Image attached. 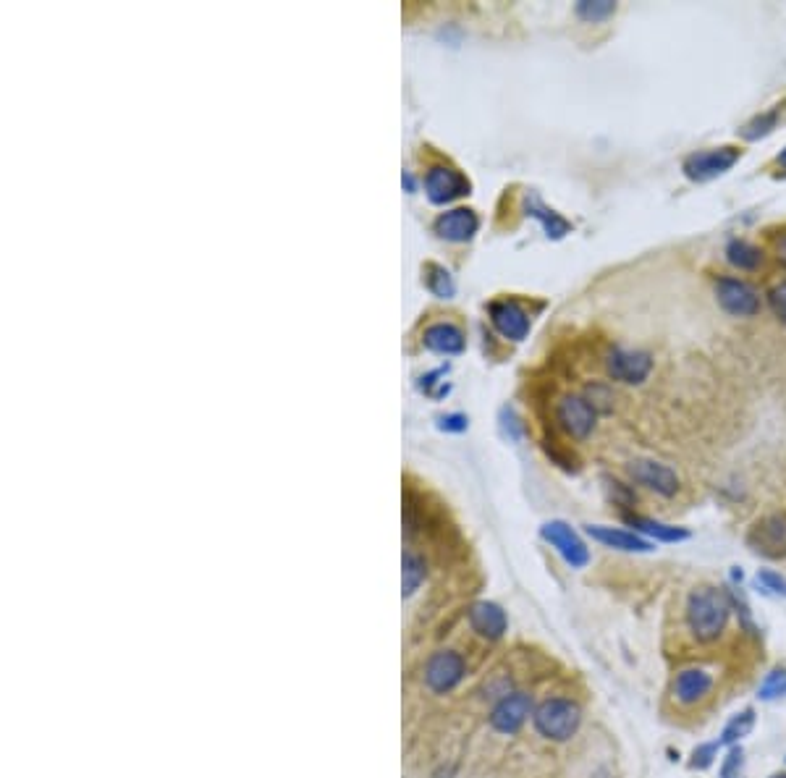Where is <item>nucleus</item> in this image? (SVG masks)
<instances>
[{
  "label": "nucleus",
  "instance_id": "obj_36",
  "mask_svg": "<svg viewBox=\"0 0 786 778\" xmlns=\"http://www.w3.org/2000/svg\"><path fill=\"white\" fill-rule=\"evenodd\" d=\"M776 163H779V166H781V168H786V150H784V152H781L779 158H776Z\"/></svg>",
  "mask_w": 786,
  "mask_h": 778
},
{
  "label": "nucleus",
  "instance_id": "obj_21",
  "mask_svg": "<svg viewBox=\"0 0 786 778\" xmlns=\"http://www.w3.org/2000/svg\"><path fill=\"white\" fill-rule=\"evenodd\" d=\"M425 577H428L425 558L417 551H412V548H407V551H404V595L412 598V595L420 590L422 582H425Z\"/></svg>",
  "mask_w": 786,
  "mask_h": 778
},
{
  "label": "nucleus",
  "instance_id": "obj_7",
  "mask_svg": "<svg viewBox=\"0 0 786 778\" xmlns=\"http://www.w3.org/2000/svg\"><path fill=\"white\" fill-rule=\"evenodd\" d=\"M716 297L718 304H721L729 315L752 317L760 312L758 291L752 289L750 283L739 281V278H718Z\"/></svg>",
  "mask_w": 786,
  "mask_h": 778
},
{
  "label": "nucleus",
  "instance_id": "obj_12",
  "mask_svg": "<svg viewBox=\"0 0 786 778\" xmlns=\"http://www.w3.org/2000/svg\"><path fill=\"white\" fill-rule=\"evenodd\" d=\"M629 475L632 480L645 485V488L655 490L658 496H676L679 493V477H676L674 469H669L666 464H658L653 459H637V462L629 464Z\"/></svg>",
  "mask_w": 786,
  "mask_h": 778
},
{
  "label": "nucleus",
  "instance_id": "obj_22",
  "mask_svg": "<svg viewBox=\"0 0 786 778\" xmlns=\"http://www.w3.org/2000/svg\"><path fill=\"white\" fill-rule=\"evenodd\" d=\"M726 260L739 270H755L760 262H763V252H760L755 244H750V241L734 239L729 247H726Z\"/></svg>",
  "mask_w": 786,
  "mask_h": 778
},
{
  "label": "nucleus",
  "instance_id": "obj_23",
  "mask_svg": "<svg viewBox=\"0 0 786 778\" xmlns=\"http://www.w3.org/2000/svg\"><path fill=\"white\" fill-rule=\"evenodd\" d=\"M752 726H755V710H742V713H737V716L726 723L724 734H721V744H731V747H734L739 739H745L747 734H750Z\"/></svg>",
  "mask_w": 786,
  "mask_h": 778
},
{
  "label": "nucleus",
  "instance_id": "obj_9",
  "mask_svg": "<svg viewBox=\"0 0 786 778\" xmlns=\"http://www.w3.org/2000/svg\"><path fill=\"white\" fill-rule=\"evenodd\" d=\"M425 192H428V200L433 205H446V202H454L469 194V181L456 168L435 166L425 176Z\"/></svg>",
  "mask_w": 786,
  "mask_h": 778
},
{
  "label": "nucleus",
  "instance_id": "obj_19",
  "mask_svg": "<svg viewBox=\"0 0 786 778\" xmlns=\"http://www.w3.org/2000/svg\"><path fill=\"white\" fill-rule=\"evenodd\" d=\"M624 519H627L632 527H637L642 535H650V538L663 540V543H679V540L690 538V532L687 530H679V527H671V524H663V522H655V519L640 517V514H624Z\"/></svg>",
  "mask_w": 786,
  "mask_h": 778
},
{
  "label": "nucleus",
  "instance_id": "obj_29",
  "mask_svg": "<svg viewBox=\"0 0 786 778\" xmlns=\"http://www.w3.org/2000/svg\"><path fill=\"white\" fill-rule=\"evenodd\" d=\"M742 771H745V752L742 747H731L721 765V778H742Z\"/></svg>",
  "mask_w": 786,
  "mask_h": 778
},
{
  "label": "nucleus",
  "instance_id": "obj_14",
  "mask_svg": "<svg viewBox=\"0 0 786 778\" xmlns=\"http://www.w3.org/2000/svg\"><path fill=\"white\" fill-rule=\"evenodd\" d=\"M543 538L556 548V551L564 556V561L574 569H580L590 561V553H587V545L582 543L580 535L564 522H548L543 527Z\"/></svg>",
  "mask_w": 786,
  "mask_h": 778
},
{
  "label": "nucleus",
  "instance_id": "obj_33",
  "mask_svg": "<svg viewBox=\"0 0 786 778\" xmlns=\"http://www.w3.org/2000/svg\"><path fill=\"white\" fill-rule=\"evenodd\" d=\"M608 490H611V498H614V501L619 503V506H632V503H635V493L624 488L621 482L608 480Z\"/></svg>",
  "mask_w": 786,
  "mask_h": 778
},
{
  "label": "nucleus",
  "instance_id": "obj_2",
  "mask_svg": "<svg viewBox=\"0 0 786 778\" xmlns=\"http://www.w3.org/2000/svg\"><path fill=\"white\" fill-rule=\"evenodd\" d=\"M532 726L548 742H569L582 726V708L569 697H551L532 710Z\"/></svg>",
  "mask_w": 786,
  "mask_h": 778
},
{
  "label": "nucleus",
  "instance_id": "obj_17",
  "mask_svg": "<svg viewBox=\"0 0 786 778\" xmlns=\"http://www.w3.org/2000/svg\"><path fill=\"white\" fill-rule=\"evenodd\" d=\"M587 532L593 535L598 543L608 545V548H616V551H627V553H648L653 551V545L648 543L645 538L635 535V532L627 530H616V527H587Z\"/></svg>",
  "mask_w": 786,
  "mask_h": 778
},
{
  "label": "nucleus",
  "instance_id": "obj_10",
  "mask_svg": "<svg viewBox=\"0 0 786 778\" xmlns=\"http://www.w3.org/2000/svg\"><path fill=\"white\" fill-rule=\"evenodd\" d=\"M711 689H713V674L697 666L679 671V674L674 676V682H671V695H674L676 703L684 705V708H692V705L703 703L705 697L711 695Z\"/></svg>",
  "mask_w": 786,
  "mask_h": 778
},
{
  "label": "nucleus",
  "instance_id": "obj_25",
  "mask_svg": "<svg viewBox=\"0 0 786 778\" xmlns=\"http://www.w3.org/2000/svg\"><path fill=\"white\" fill-rule=\"evenodd\" d=\"M779 116L781 111L779 108H773V111L763 113V116H755L750 121V124L742 129V137L745 139H760V137H768L773 129H776V124H779Z\"/></svg>",
  "mask_w": 786,
  "mask_h": 778
},
{
  "label": "nucleus",
  "instance_id": "obj_32",
  "mask_svg": "<svg viewBox=\"0 0 786 778\" xmlns=\"http://www.w3.org/2000/svg\"><path fill=\"white\" fill-rule=\"evenodd\" d=\"M758 582H760V585H766V590H771V593L786 595V579L781 577V574L760 572L758 574Z\"/></svg>",
  "mask_w": 786,
  "mask_h": 778
},
{
  "label": "nucleus",
  "instance_id": "obj_3",
  "mask_svg": "<svg viewBox=\"0 0 786 778\" xmlns=\"http://www.w3.org/2000/svg\"><path fill=\"white\" fill-rule=\"evenodd\" d=\"M467 676V661L456 650H435L422 666V687L430 695H451Z\"/></svg>",
  "mask_w": 786,
  "mask_h": 778
},
{
  "label": "nucleus",
  "instance_id": "obj_5",
  "mask_svg": "<svg viewBox=\"0 0 786 778\" xmlns=\"http://www.w3.org/2000/svg\"><path fill=\"white\" fill-rule=\"evenodd\" d=\"M747 543L755 553L763 556L779 558L786 553V511H776L768 514L760 522H755V527L747 535Z\"/></svg>",
  "mask_w": 786,
  "mask_h": 778
},
{
  "label": "nucleus",
  "instance_id": "obj_37",
  "mask_svg": "<svg viewBox=\"0 0 786 778\" xmlns=\"http://www.w3.org/2000/svg\"><path fill=\"white\" fill-rule=\"evenodd\" d=\"M768 778H786V773H773V776H768Z\"/></svg>",
  "mask_w": 786,
  "mask_h": 778
},
{
  "label": "nucleus",
  "instance_id": "obj_15",
  "mask_svg": "<svg viewBox=\"0 0 786 778\" xmlns=\"http://www.w3.org/2000/svg\"><path fill=\"white\" fill-rule=\"evenodd\" d=\"M477 228H480V221H477L475 210H469V207H456V210L443 213L435 221V234L446 241H454V244L472 239L477 234Z\"/></svg>",
  "mask_w": 786,
  "mask_h": 778
},
{
  "label": "nucleus",
  "instance_id": "obj_35",
  "mask_svg": "<svg viewBox=\"0 0 786 778\" xmlns=\"http://www.w3.org/2000/svg\"><path fill=\"white\" fill-rule=\"evenodd\" d=\"M776 260L781 262V268H786V234L776 239Z\"/></svg>",
  "mask_w": 786,
  "mask_h": 778
},
{
  "label": "nucleus",
  "instance_id": "obj_8",
  "mask_svg": "<svg viewBox=\"0 0 786 778\" xmlns=\"http://www.w3.org/2000/svg\"><path fill=\"white\" fill-rule=\"evenodd\" d=\"M595 417H598V412L590 407V401L585 396H577V393L564 396L556 407V420L572 438H587L593 433Z\"/></svg>",
  "mask_w": 786,
  "mask_h": 778
},
{
  "label": "nucleus",
  "instance_id": "obj_28",
  "mask_svg": "<svg viewBox=\"0 0 786 778\" xmlns=\"http://www.w3.org/2000/svg\"><path fill=\"white\" fill-rule=\"evenodd\" d=\"M614 11L616 6L611 0H582L580 6H577V14L587 21H603L614 14Z\"/></svg>",
  "mask_w": 786,
  "mask_h": 778
},
{
  "label": "nucleus",
  "instance_id": "obj_6",
  "mask_svg": "<svg viewBox=\"0 0 786 778\" xmlns=\"http://www.w3.org/2000/svg\"><path fill=\"white\" fill-rule=\"evenodd\" d=\"M742 152L737 147H716V150H703L695 152L690 158L684 160V173L692 181H711L721 173L729 171L734 163L739 160Z\"/></svg>",
  "mask_w": 786,
  "mask_h": 778
},
{
  "label": "nucleus",
  "instance_id": "obj_1",
  "mask_svg": "<svg viewBox=\"0 0 786 778\" xmlns=\"http://www.w3.org/2000/svg\"><path fill=\"white\" fill-rule=\"evenodd\" d=\"M734 611V600L718 587H695L687 598L684 619L687 629L700 645H713L724 637L729 616Z\"/></svg>",
  "mask_w": 786,
  "mask_h": 778
},
{
  "label": "nucleus",
  "instance_id": "obj_27",
  "mask_svg": "<svg viewBox=\"0 0 786 778\" xmlns=\"http://www.w3.org/2000/svg\"><path fill=\"white\" fill-rule=\"evenodd\" d=\"M585 399L590 401V407H593L598 414H608L611 409H614V393H611V388L608 386H603V383L587 386Z\"/></svg>",
  "mask_w": 786,
  "mask_h": 778
},
{
  "label": "nucleus",
  "instance_id": "obj_24",
  "mask_svg": "<svg viewBox=\"0 0 786 778\" xmlns=\"http://www.w3.org/2000/svg\"><path fill=\"white\" fill-rule=\"evenodd\" d=\"M428 289L441 299L454 297L456 286L449 270L441 268V265H428Z\"/></svg>",
  "mask_w": 786,
  "mask_h": 778
},
{
  "label": "nucleus",
  "instance_id": "obj_18",
  "mask_svg": "<svg viewBox=\"0 0 786 778\" xmlns=\"http://www.w3.org/2000/svg\"><path fill=\"white\" fill-rule=\"evenodd\" d=\"M422 344L428 346L430 352L438 354H459L464 349L462 331L451 323H435L428 331L422 333Z\"/></svg>",
  "mask_w": 786,
  "mask_h": 778
},
{
  "label": "nucleus",
  "instance_id": "obj_26",
  "mask_svg": "<svg viewBox=\"0 0 786 778\" xmlns=\"http://www.w3.org/2000/svg\"><path fill=\"white\" fill-rule=\"evenodd\" d=\"M786 697V668H773L766 676V682L760 684V700H781Z\"/></svg>",
  "mask_w": 786,
  "mask_h": 778
},
{
  "label": "nucleus",
  "instance_id": "obj_16",
  "mask_svg": "<svg viewBox=\"0 0 786 778\" xmlns=\"http://www.w3.org/2000/svg\"><path fill=\"white\" fill-rule=\"evenodd\" d=\"M469 627L472 632L485 637L488 642H496L504 637L506 632V613L496 606V603H475V606L467 611Z\"/></svg>",
  "mask_w": 786,
  "mask_h": 778
},
{
  "label": "nucleus",
  "instance_id": "obj_13",
  "mask_svg": "<svg viewBox=\"0 0 786 778\" xmlns=\"http://www.w3.org/2000/svg\"><path fill=\"white\" fill-rule=\"evenodd\" d=\"M608 375L621 383H642L653 370V359L648 352H632V349H614L608 357Z\"/></svg>",
  "mask_w": 786,
  "mask_h": 778
},
{
  "label": "nucleus",
  "instance_id": "obj_11",
  "mask_svg": "<svg viewBox=\"0 0 786 778\" xmlns=\"http://www.w3.org/2000/svg\"><path fill=\"white\" fill-rule=\"evenodd\" d=\"M488 315L493 328L504 338H509V341H524L527 333H530V317H527V312H524L517 302H511V299L490 302Z\"/></svg>",
  "mask_w": 786,
  "mask_h": 778
},
{
  "label": "nucleus",
  "instance_id": "obj_30",
  "mask_svg": "<svg viewBox=\"0 0 786 778\" xmlns=\"http://www.w3.org/2000/svg\"><path fill=\"white\" fill-rule=\"evenodd\" d=\"M768 304H771L773 315L779 317L781 323H786V281L776 283V286L768 291Z\"/></svg>",
  "mask_w": 786,
  "mask_h": 778
},
{
  "label": "nucleus",
  "instance_id": "obj_4",
  "mask_svg": "<svg viewBox=\"0 0 786 778\" xmlns=\"http://www.w3.org/2000/svg\"><path fill=\"white\" fill-rule=\"evenodd\" d=\"M530 716H532V697L527 695V692H522V689H514L511 695L504 697V700L493 703V708H490L488 713V723L496 734H506V737H511V734H517V731L522 729L524 721H527Z\"/></svg>",
  "mask_w": 786,
  "mask_h": 778
},
{
  "label": "nucleus",
  "instance_id": "obj_20",
  "mask_svg": "<svg viewBox=\"0 0 786 778\" xmlns=\"http://www.w3.org/2000/svg\"><path fill=\"white\" fill-rule=\"evenodd\" d=\"M527 215L538 218V221L545 226V234L551 236V239H561V236L569 234V228H572L569 223L564 221V218H561V215H556L553 210H548V207H545L538 197H530V200H527Z\"/></svg>",
  "mask_w": 786,
  "mask_h": 778
},
{
  "label": "nucleus",
  "instance_id": "obj_34",
  "mask_svg": "<svg viewBox=\"0 0 786 778\" xmlns=\"http://www.w3.org/2000/svg\"><path fill=\"white\" fill-rule=\"evenodd\" d=\"M441 427H443V430H454V433H459V430H464V427H467V417H462V414H451V417H443Z\"/></svg>",
  "mask_w": 786,
  "mask_h": 778
},
{
  "label": "nucleus",
  "instance_id": "obj_31",
  "mask_svg": "<svg viewBox=\"0 0 786 778\" xmlns=\"http://www.w3.org/2000/svg\"><path fill=\"white\" fill-rule=\"evenodd\" d=\"M716 755H718V742L703 744V747H697V750L692 752L690 768H697V771H703V768H708V765L713 763V758H716Z\"/></svg>",
  "mask_w": 786,
  "mask_h": 778
}]
</instances>
